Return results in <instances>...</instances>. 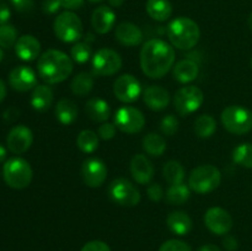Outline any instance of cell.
Listing matches in <instances>:
<instances>
[{
  "instance_id": "32",
  "label": "cell",
  "mask_w": 252,
  "mask_h": 251,
  "mask_svg": "<svg viewBox=\"0 0 252 251\" xmlns=\"http://www.w3.org/2000/svg\"><path fill=\"white\" fill-rule=\"evenodd\" d=\"M165 180L169 185L184 184L185 180V167L184 165L176 160H170L164 165L162 169Z\"/></svg>"
},
{
  "instance_id": "41",
  "label": "cell",
  "mask_w": 252,
  "mask_h": 251,
  "mask_svg": "<svg viewBox=\"0 0 252 251\" xmlns=\"http://www.w3.org/2000/svg\"><path fill=\"white\" fill-rule=\"evenodd\" d=\"M14 9L19 12H30L33 10V0H10Z\"/></svg>"
},
{
  "instance_id": "22",
  "label": "cell",
  "mask_w": 252,
  "mask_h": 251,
  "mask_svg": "<svg viewBox=\"0 0 252 251\" xmlns=\"http://www.w3.org/2000/svg\"><path fill=\"white\" fill-rule=\"evenodd\" d=\"M198 73V64L189 58L182 59V61L177 62L176 65L172 66V76H174L175 80L182 84H187L196 80Z\"/></svg>"
},
{
  "instance_id": "28",
  "label": "cell",
  "mask_w": 252,
  "mask_h": 251,
  "mask_svg": "<svg viewBox=\"0 0 252 251\" xmlns=\"http://www.w3.org/2000/svg\"><path fill=\"white\" fill-rule=\"evenodd\" d=\"M94 84H95V80H94L93 74L83 71V73H79L78 75L74 76L70 83V89L74 95L84 97L91 93Z\"/></svg>"
},
{
  "instance_id": "20",
  "label": "cell",
  "mask_w": 252,
  "mask_h": 251,
  "mask_svg": "<svg viewBox=\"0 0 252 251\" xmlns=\"http://www.w3.org/2000/svg\"><path fill=\"white\" fill-rule=\"evenodd\" d=\"M143 100L153 111H162L169 106L170 94L166 89L159 85H152L145 89Z\"/></svg>"
},
{
  "instance_id": "4",
  "label": "cell",
  "mask_w": 252,
  "mask_h": 251,
  "mask_svg": "<svg viewBox=\"0 0 252 251\" xmlns=\"http://www.w3.org/2000/svg\"><path fill=\"white\" fill-rule=\"evenodd\" d=\"M4 181L14 189L26 188L32 181L33 171L29 161L20 157H10L2 166Z\"/></svg>"
},
{
  "instance_id": "6",
  "label": "cell",
  "mask_w": 252,
  "mask_h": 251,
  "mask_svg": "<svg viewBox=\"0 0 252 251\" xmlns=\"http://www.w3.org/2000/svg\"><path fill=\"white\" fill-rule=\"evenodd\" d=\"M221 125L233 134H246L252 130V111L240 105L228 106L220 115Z\"/></svg>"
},
{
  "instance_id": "24",
  "label": "cell",
  "mask_w": 252,
  "mask_h": 251,
  "mask_svg": "<svg viewBox=\"0 0 252 251\" xmlns=\"http://www.w3.org/2000/svg\"><path fill=\"white\" fill-rule=\"evenodd\" d=\"M85 112L94 122L105 123L111 116V107L102 98L93 97L85 103Z\"/></svg>"
},
{
  "instance_id": "37",
  "label": "cell",
  "mask_w": 252,
  "mask_h": 251,
  "mask_svg": "<svg viewBox=\"0 0 252 251\" xmlns=\"http://www.w3.org/2000/svg\"><path fill=\"white\" fill-rule=\"evenodd\" d=\"M160 130L164 135L171 137L175 133L179 130V120L176 116L174 115H167L160 122Z\"/></svg>"
},
{
  "instance_id": "14",
  "label": "cell",
  "mask_w": 252,
  "mask_h": 251,
  "mask_svg": "<svg viewBox=\"0 0 252 251\" xmlns=\"http://www.w3.org/2000/svg\"><path fill=\"white\" fill-rule=\"evenodd\" d=\"M204 224L213 234L225 235L233 228V218L224 208L212 207L204 214Z\"/></svg>"
},
{
  "instance_id": "36",
  "label": "cell",
  "mask_w": 252,
  "mask_h": 251,
  "mask_svg": "<svg viewBox=\"0 0 252 251\" xmlns=\"http://www.w3.org/2000/svg\"><path fill=\"white\" fill-rule=\"evenodd\" d=\"M70 58L79 64H84L91 58V47L85 42H76L70 49Z\"/></svg>"
},
{
  "instance_id": "7",
  "label": "cell",
  "mask_w": 252,
  "mask_h": 251,
  "mask_svg": "<svg viewBox=\"0 0 252 251\" xmlns=\"http://www.w3.org/2000/svg\"><path fill=\"white\" fill-rule=\"evenodd\" d=\"M54 33L65 43L78 42L83 36V22L80 17L71 11H64L54 20Z\"/></svg>"
},
{
  "instance_id": "45",
  "label": "cell",
  "mask_w": 252,
  "mask_h": 251,
  "mask_svg": "<svg viewBox=\"0 0 252 251\" xmlns=\"http://www.w3.org/2000/svg\"><path fill=\"white\" fill-rule=\"evenodd\" d=\"M11 16V11H10L9 6L5 4H0V25L7 24Z\"/></svg>"
},
{
  "instance_id": "52",
  "label": "cell",
  "mask_w": 252,
  "mask_h": 251,
  "mask_svg": "<svg viewBox=\"0 0 252 251\" xmlns=\"http://www.w3.org/2000/svg\"><path fill=\"white\" fill-rule=\"evenodd\" d=\"M2 57H4V52H2V48H1V47H0V62H1Z\"/></svg>"
},
{
  "instance_id": "47",
  "label": "cell",
  "mask_w": 252,
  "mask_h": 251,
  "mask_svg": "<svg viewBox=\"0 0 252 251\" xmlns=\"http://www.w3.org/2000/svg\"><path fill=\"white\" fill-rule=\"evenodd\" d=\"M197 251H220V249L216 245H212V244H207V245L201 246Z\"/></svg>"
},
{
  "instance_id": "30",
  "label": "cell",
  "mask_w": 252,
  "mask_h": 251,
  "mask_svg": "<svg viewBox=\"0 0 252 251\" xmlns=\"http://www.w3.org/2000/svg\"><path fill=\"white\" fill-rule=\"evenodd\" d=\"M194 133L197 137L203 138H211L217 130V121L213 116L211 115H201L196 118L194 121Z\"/></svg>"
},
{
  "instance_id": "17",
  "label": "cell",
  "mask_w": 252,
  "mask_h": 251,
  "mask_svg": "<svg viewBox=\"0 0 252 251\" xmlns=\"http://www.w3.org/2000/svg\"><path fill=\"white\" fill-rule=\"evenodd\" d=\"M129 169L132 177L139 185L150 184L153 177H154L155 170L153 166V162L144 154L134 155L130 160Z\"/></svg>"
},
{
  "instance_id": "26",
  "label": "cell",
  "mask_w": 252,
  "mask_h": 251,
  "mask_svg": "<svg viewBox=\"0 0 252 251\" xmlns=\"http://www.w3.org/2000/svg\"><path fill=\"white\" fill-rule=\"evenodd\" d=\"M54 113H56V118L59 121V123H62L63 126H69L75 122V120L78 118L79 110L74 101L64 97L57 102Z\"/></svg>"
},
{
  "instance_id": "35",
  "label": "cell",
  "mask_w": 252,
  "mask_h": 251,
  "mask_svg": "<svg viewBox=\"0 0 252 251\" xmlns=\"http://www.w3.org/2000/svg\"><path fill=\"white\" fill-rule=\"evenodd\" d=\"M17 30L12 25H0V47L10 49L15 47L17 42Z\"/></svg>"
},
{
  "instance_id": "18",
  "label": "cell",
  "mask_w": 252,
  "mask_h": 251,
  "mask_svg": "<svg viewBox=\"0 0 252 251\" xmlns=\"http://www.w3.org/2000/svg\"><path fill=\"white\" fill-rule=\"evenodd\" d=\"M15 53L21 61L32 62L38 58L41 53V43L32 34H24L19 37L15 44Z\"/></svg>"
},
{
  "instance_id": "50",
  "label": "cell",
  "mask_w": 252,
  "mask_h": 251,
  "mask_svg": "<svg viewBox=\"0 0 252 251\" xmlns=\"http://www.w3.org/2000/svg\"><path fill=\"white\" fill-rule=\"evenodd\" d=\"M108 2H110L111 6L120 7V6H122L123 2H125V0H108Z\"/></svg>"
},
{
  "instance_id": "21",
  "label": "cell",
  "mask_w": 252,
  "mask_h": 251,
  "mask_svg": "<svg viewBox=\"0 0 252 251\" xmlns=\"http://www.w3.org/2000/svg\"><path fill=\"white\" fill-rule=\"evenodd\" d=\"M116 22V14L111 7L102 5L94 10L91 16V25L97 33L105 34L112 30Z\"/></svg>"
},
{
  "instance_id": "16",
  "label": "cell",
  "mask_w": 252,
  "mask_h": 251,
  "mask_svg": "<svg viewBox=\"0 0 252 251\" xmlns=\"http://www.w3.org/2000/svg\"><path fill=\"white\" fill-rule=\"evenodd\" d=\"M9 84L14 90L26 93L37 86V75L30 66L17 65L10 71Z\"/></svg>"
},
{
  "instance_id": "54",
  "label": "cell",
  "mask_w": 252,
  "mask_h": 251,
  "mask_svg": "<svg viewBox=\"0 0 252 251\" xmlns=\"http://www.w3.org/2000/svg\"><path fill=\"white\" fill-rule=\"evenodd\" d=\"M251 68H252V58H251Z\"/></svg>"
},
{
  "instance_id": "51",
  "label": "cell",
  "mask_w": 252,
  "mask_h": 251,
  "mask_svg": "<svg viewBox=\"0 0 252 251\" xmlns=\"http://www.w3.org/2000/svg\"><path fill=\"white\" fill-rule=\"evenodd\" d=\"M249 27H250V30L252 31V12L250 14V16H249Z\"/></svg>"
},
{
  "instance_id": "15",
  "label": "cell",
  "mask_w": 252,
  "mask_h": 251,
  "mask_svg": "<svg viewBox=\"0 0 252 251\" xmlns=\"http://www.w3.org/2000/svg\"><path fill=\"white\" fill-rule=\"evenodd\" d=\"M33 142V133L29 127L24 125L15 126L11 128L6 138L7 149L12 154H24L31 148Z\"/></svg>"
},
{
  "instance_id": "10",
  "label": "cell",
  "mask_w": 252,
  "mask_h": 251,
  "mask_svg": "<svg viewBox=\"0 0 252 251\" xmlns=\"http://www.w3.org/2000/svg\"><path fill=\"white\" fill-rule=\"evenodd\" d=\"M115 126L123 133L135 134L145 126V117L142 111L132 106H122L115 113Z\"/></svg>"
},
{
  "instance_id": "27",
  "label": "cell",
  "mask_w": 252,
  "mask_h": 251,
  "mask_svg": "<svg viewBox=\"0 0 252 251\" xmlns=\"http://www.w3.org/2000/svg\"><path fill=\"white\" fill-rule=\"evenodd\" d=\"M148 15L157 21H166L172 14V5L169 0H148L145 5Z\"/></svg>"
},
{
  "instance_id": "9",
  "label": "cell",
  "mask_w": 252,
  "mask_h": 251,
  "mask_svg": "<svg viewBox=\"0 0 252 251\" xmlns=\"http://www.w3.org/2000/svg\"><path fill=\"white\" fill-rule=\"evenodd\" d=\"M111 201L122 207H134L140 202V192L129 180L120 179L113 180L107 189Z\"/></svg>"
},
{
  "instance_id": "31",
  "label": "cell",
  "mask_w": 252,
  "mask_h": 251,
  "mask_svg": "<svg viewBox=\"0 0 252 251\" xmlns=\"http://www.w3.org/2000/svg\"><path fill=\"white\" fill-rule=\"evenodd\" d=\"M143 149L152 157H161L166 150V142L161 135L149 133L143 138Z\"/></svg>"
},
{
  "instance_id": "5",
  "label": "cell",
  "mask_w": 252,
  "mask_h": 251,
  "mask_svg": "<svg viewBox=\"0 0 252 251\" xmlns=\"http://www.w3.org/2000/svg\"><path fill=\"white\" fill-rule=\"evenodd\" d=\"M221 182V174L214 165H201L192 170L189 177V187L191 191L199 194L213 192Z\"/></svg>"
},
{
  "instance_id": "29",
  "label": "cell",
  "mask_w": 252,
  "mask_h": 251,
  "mask_svg": "<svg viewBox=\"0 0 252 251\" xmlns=\"http://www.w3.org/2000/svg\"><path fill=\"white\" fill-rule=\"evenodd\" d=\"M189 196H191V188L185 184L170 185L165 194L166 202L171 206H182L189 201Z\"/></svg>"
},
{
  "instance_id": "23",
  "label": "cell",
  "mask_w": 252,
  "mask_h": 251,
  "mask_svg": "<svg viewBox=\"0 0 252 251\" xmlns=\"http://www.w3.org/2000/svg\"><path fill=\"white\" fill-rule=\"evenodd\" d=\"M54 100V94L48 84L46 85H37L31 94L30 102L33 110L38 112H44L52 106Z\"/></svg>"
},
{
  "instance_id": "39",
  "label": "cell",
  "mask_w": 252,
  "mask_h": 251,
  "mask_svg": "<svg viewBox=\"0 0 252 251\" xmlns=\"http://www.w3.org/2000/svg\"><path fill=\"white\" fill-rule=\"evenodd\" d=\"M97 134H98V137H100L101 139H103V140L112 139V138L116 135L115 123H110V122L102 123V125L98 127Z\"/></svg>"
},
{
  "instance_id": "13",
  "label": "cell",
  "mask_w": 252,
  "mask_h": 251,
  "mask_svg": "<svg viewBox=\"0 0 252 251\" xmlns=\"http://www.w3.org/2000/svg\"><path fill=\"white\" fill-rule=\"evenodd\" d=\"M81 177L86 186L100 187L107 179V166L105 162L97 157H89L81 165Z\"/></svg>"
},
{
  "instance_id": "43",
  "label": "cell",
  "mask_w": 252,
  "mask_h": 251,
  "mask_svg": "<svg viewBox=\"0 0 252 251\" xmlns=\"http://www.w3.org/2000/svg\"><path fill=\"white\" fill-rule=\"evenodd\" d=\"M61 7L62 4L59 0H43V2H42V10L47 15L56 14Z\"/></svg>"
},
{
  "instance_id": "19",
  "label": "cell",
  "mask_w": 252,
  "mask_h": 251,
  "mask_svg": "<svg viewBox=\"0 0 252 251\" xmlns=\"http://www.w3.org/2000/svg\"><path fill=\"white\" fill-rule=\"evenodd\" d=\"M115 37L121 44L126 47L139 46L143 42V32L137 25L132 22H121L117 25Z\"/></svg>"
},
{
  "instance_id": "49",
  "label": "cell",
  "mask_w": 252,
  "mask_h": 251,
  "mask_svg": "<svg viewBox=\"0 0 252 251\" xmlns=\"http://www.w3.org/2000/svg\"><path fill=\"white\" fill-rule=\"evenodd\" d=\"M6 149H5V147L2 144H0V162L4 161L5 159H6Z\"/></svg>"
},
{
  "instance_id": "53",
  "label": "cell",
  "mask_w": 252,
  "mask_h": 251,
  "mask_svg": "<svg viewBox=\"0 0 252 251\" xmlns=\"http://www.w3.org/2000/svg\"><path fill=\"white\" fill-rule=\"evenodd\" d=\"M89 1H91V2H97V1H102V0H89Z\"/></svg>"
},
{
  "instance_id": "42",
  "label": "cell",
  "mask_w": 252,
  "mask_h": 251,
  "mask_svg": "<svg viewBox=\"0 0 252 251\" xmlns=\"http://www.w3.org/2000/svg\"><path fill=\"white\" fill-rule=\"evenodd\" d=\"M81 251H111L110 246L101 240H93L86 243Z\"/></svg>"
},
{
  "instance_id": "3",
  "label": "cell",
  "mask_w": 252,
  "mask_h": 251,
  "mask_svg": "<svg viewBox=\"0 0 252 251\" xmlns=\"http://www.w3.org/2000/svg\"><path fill=\"white\" fill-rule=\"evenodd\" d=\"M167 37L174 47L182 51L191 49L201 38V30L189 17H176L167 26Z\"/></svg>"
},
{
  "instance_id": "2",
  "label": "cell",
  "mask_w": 252,
  "mask_h": 251,
  "mask_svg": "<svg viewBox=\"0 0 252 251\" xmlns=\"http://www.w3.org/2000/svg\"><path fill=\"white\" fill-rule=\"evenodd\" d=\"M73 59L58 49H48L39 56L37 70L42 80L48 85L58 84L68 79L73 73Z\"/></svg>"
},
{
  "instance_id": "44",
  "label": "cell",
  "mask_w": 252,
  "mask_h": 251,
  "mask_svg": "<svg viewBox=\"0 0 252 251\" xmlns=\"http://www.w3.org/2000/svg\"><path fill=\"white\" fill-rule=\"evenodd\" d=\"M62 4V7H65L68 10H76L80 9L84 4V0H59Z\"/></svg>"
},
{
  "instance_id": "38",
  "label": "cell",
  "mask_w": 252,
  "mask_h": 251,
  "mask_svg": "<svg viewBox=\"0 0 252 251\" xmlns=\"http://www.w3.org/2000/svg\"><path fill=\"white\" fill-rule=\"evenodd\" d=\"M159 251H192V249L185 241L177 240V239H171V240L165 241L160 246Z\"/></svg>"
},
{
  "instance_id": "11",
  "label": "cell",
  "mask_w": 252,
  "mask_h": 251,
  "mask_svg": "<svg viewBox=\"0 0 252 251\" xmlns=\"http://www.w3.org/2000/svg\"><path fill=\"white\" fill-rule=\"evenodd\" d=\"M93 73L98 76H110L122 68V58L116 51L110 48L98 49L93 57Z\"/></svg>"
},
{
  "instance_id": "1",
  "label": "cell",
  "mask_w": 252,
  "mask_h": 251,
  "mask_svg": "<svg viewBox=\"0 0 252 251\" xmlns=\"http://www.w3.org/2000/svg\"><path fill=\"white\" fill-rule=\"evenodd\" d=\"M175 63V49L160 38L145 42L140 51V68L150 79H160L169 73Z\"/></svg>"
},
{
  "instance_id": "46",
  "label": "cell",
  "mask_w": 252,
  "mask_h": 251,
  "mask_svg": "<svg viewBox=\"0 0 252 251\" xmlns=\"http://www.w3.org/2000/svg\"><path fill=\"white\" fill-rule=\"evenodd\" d=\"M223 245L228 251H234L238 249V241L234 236H225V239L223 240Z\"/></svg>"
},
{
  "instance_id": "25",
  "label": "cell",
  "mask_w": 252,
  "mask_h": 251,
  "mask_svg": "<svg viewBox=\"0 0 252 251\" xmlns=\"http://www.w3.org/2000/svg\"><path fill=\"white\" fill-rule=\"evenodd\" d=\"M166 224L170 230L176 235H186L192 229V219L186 212L174 211L167 216Z\"/></svg>"
},
{
  "instance_id": "48",
  "label": "cell",
  "mask_w": 252,
  "mask_h": 251,
  "mask_svg": "<svg viewBox=\"0 0 252 251\" xmlns=\"http://www.w3.org/2000/svg\"><path fill=\"white\" fill-rule=\"evenodd\" d=\"M5 96H6V85H5L4 81L0 79V103L4 101Z\"/></svg>"
},
{
  "instance_id": "8",
  "label": "cell",
  "mask_w": 252,
  "mask_h": 251,
  "mask_svg": "<svg viewBox=\"0 0 252 251\" xmlns=\"http://www.w3.org/2000/svg\"><path fill=\"white\" fill-rule=\"evenodd\" d=\"M204 101V94L194 85L182 86L174 95V107L182 117L192 115L199 110Z\"/></svg>"
},
{
  "instance_id": "40",
  "label": "cell",
  "mask_w": 252,
  "mask_h": 251,
  "mask_svg": "<svg viewBox=\"0 0 252 251\" xmlns=\"http://www.w3.org/2000/svg\"><path fill=\"white\" fill-rule=\"evenodd\" d=\"M147 193H148V197H149L152 201L159 202L160 199L164 197V188L161 187V185L152 184L148 186Z\"/></svg>"
},
{
  "instance_id": "12",
  "label": "cell",
  "mask_w": 252,
  "mask_h": 251,
  "mask_svg": "<svg viewBox=\"0 0 252 251\" xmlns=\"http://www.w3.org/2000/svg\"><path fill=\"white\" fill-rule=\"evenodd\" d=\"M113 94L121 102H135L142 94V85L132 74H123L113 83Z\"/></svg>"
},
{
  "instance_id": "33",
  "label": "cell",
  "mask_w": 252,
  "mask_h": 251,
  "mask_svg": "<svg viewBox=\"0 0 252 251\" xmlns=\"http://www.w3.org/2000/svg\"><path fill=\"white\" fill-rule=\"evenodd\" d=\"M98 134L94 130L84 129L76 138V145L85 154H93L98 148Z\"/></svg>"
},
{
  "instance_id": "34",
  "label": "cell",
  "mask_w": 252,
  "mask_h": 251,
  "mask_svg": "<svg viewBox=\"0 0 252 251\" xmlns=\"http://www.w3.org/2000/svg\"><path fill=\"white\" fill-rule=\"evenodd\" d=\"M233 160L240 166L252 169V144L243 143L233 150Z\"/></svg>"
},
{
  "instance_id": "55",
  "label": "cell",
  "mask_w": 252,
  "mask_h": 251,
  "mask_svg": "<svg viewBox=\"0 0 252 251\" xmlns=\"http://www.w3.org/2000/svg\"><path fill=\"white\" fill-rule=\"evenodd\" d=\"M251 191H252V189H251Z\"/></svg>"
}]
</instances>
